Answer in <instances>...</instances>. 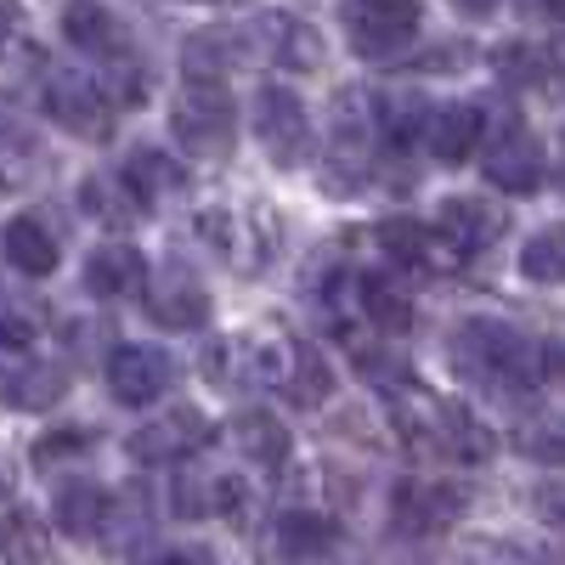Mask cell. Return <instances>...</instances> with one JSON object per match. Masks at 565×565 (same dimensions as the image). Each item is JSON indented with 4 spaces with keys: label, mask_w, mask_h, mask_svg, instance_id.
<instances>
[{
    "label": "cell",
    "mask_w": 565,
    "mask_h": 565,
    "mask_svg": "<svg viewBox=\"0 0 565 565\" xmlns=\"http://www.w3.org/2000/svg\"><path fill=\"white\" fill-rule=\"evenodd\" d=\"M487 181L498 186V193H514V199H526L543 186V148L526 136V130H503L492 148H487Z\"/></svg>",
    "instance_id": "ba28073f"
},
{
    "label": "cell",
    "mask_w": 565,
    "mask_h": 565,
    "mask_svg": "<svg viewBox=\"0 0 565 565\" xmlns=\"http://www.w3.org/2000/svg\"><path fill=\"white\" fill-rule=\"evenodd\" d=\"M458 367H469L476 380H498L509 391H532L543 380V345H532L521 328L476 317L458 334Z\"/></svg>",
    "instance_id": "6da1fadb"
},
{
    "label": "cell",
    "mask_w": 565,
    "mask_h": 565,
    "mask_svg": "<svg viewBox=\"0 0 565 565\" xmlns=\"http://www.w3.org/2000/svg\"><path fill=\"white\" fill-rule=\"evenodd\" d=\"M63 391H68V380L57 367L23 362L18 351L0 345V402H12V407H52Z\"/></svg>",
    "instance_id": "8fae6325"
},
{
    "label": "cell",
    "mask_w": 565,
    "mask_h": 565,
    "mask_svg": "<svg viewBox=\"0 0 565 565\" xmlns=\"http://www.w3.org/2000/svg\"><path fill=\"white\" fill-rule=\"evenodd\" d=\"M52 514H57V526L68 537H90V532H103V521H108V492L97 481H68V487H57Z\"/></svg>",
    "instance_id": "44dd1931"
},
{
    "label": "cell",
    "mask_w": 565,
    "mask_h": 565,
    "mask_svg": "<svg viewBox=\"0 0 565 565\" xmlns=\"http://www.w3.org/2000/svg\"><path fill=\"white\" fill-rule=\"evenodd\" d=\"M0 249H7V260L23 271V277H52L57 271V238H52V226H45L40 215H18L7 221V232H0Z\"/></svg>",
    "instance_id": "4fadbf2b"
},
{
    "label": "cell",
    "mask_w": 565,
    "mask_h": 565,
    "mask_svg": "<svg viewBox=\"0 0 565 565\" xmlns=\"http://www.w3.org/2000/svg\"><path fill=\"white\" fill-rule=\"evenodd\" d=\"M210 436H215V430H210L204 413L175 407V413H164V418H148V424L130 436V458H141V463H175V458H186L193 447H204Z\"/></svg>",
    "instance_id": "52a82bcc"
},
{
    "label": "cell",
    "mask_w": 565,
    "mask_h": 565,
    "mask_svg": "<svg viewBox=\"0 0 565 565\" xmlns=\"http://www.w3.org/2000/svg\"><path fill=\"white\" fill-rule=\"evenodd\" d=\"M430 436H436L441 452H452V458H463V463H481V458L492 452V436H487L469 413H452V407H436Z\"/></svg>",
    "instance_id": "d4e9b609"
},
{
    "label": "cell",
    "mask_w": 565,
    "mask_h": 565,
    "mask_svg": "<svg viewBox=\"0 0 565 565\" xmlns=\"http://www.w3.org/2000/svg\"><path fill=\"white\" fill-rule=\"evenodd\" d=\"M498 7V0H458V12H469V18H487Z\"/></svg>",
    "instance_id": "74e56055"
},
{
    "label": "cell",
    "mask_w": 565,
    "mask_h": 565,
    "mask_svg": "<svg viewBox=\"0 0 565 565\" xmlns=\"http://www.w3.org/2000/svg\"><path fill=\"white\" fill-rule=\"evenodd\" d=\"M85 447V436H45L40 447H34V458L45 463V458H63V452H79Z\"/></svg>",
    "instance_id": "836d02e7"
},
{
    "label": "cell",
    "mask_w": 565,
    "mask_h": 565,
    "mask_svg": "<svg viewBox=\"0 0 565 565\" xmlns=\"http://www.w3.org/2000/svg\"><path fill=\"white\" fill-rule=\"evenodd\" d=\"M543 380L565 385V340H548V345H543Z\"/></svg>",
    "instance_id": "e575fe53"
},
{
    "label": "cell",
    "mask_w": 565,
    "mask_h": 565,
    "mask_svg": "<svg viewBox=\"0 0 565 565\" xmlns=\"http://www.w3.org/2000/svg\"><path fill=\"white\" fill-rule=\"evenodd\" d=\"M148 317L159 322V328H199L204 317H210V295L199 289L193 277H159L153 289H148Z\"/></svg>",
    "instance_id": "9a60e30c"
},
{
    "label": "cell",
    "mask_w": 565,
    "mask_h": 565,
    "mask_svg": "<svg viewBox=\"0 0 565 565\" xmlns=\"http://www.w3.org/2000/svg\"><path fill=\"white\" fill-rule=\"evenodd\" d=\"M356 295H362V311L373 322V334H407V328H413V295L402 289L396 277L367 271Z\"/></svg>",
    "instance_id": "d6986e66"
},
{
    "label": "cell",
    "mask_w": 565,
    "mask_h": 565,
    "mask_svg": "<svg viewBox=\"0 0 565 565\" xmlns=\"http://www.w3.org/2000/svg\"><path fill=\"white\" fill-rule=\"evenodd\" d=\"M18 136V125H12V108L7 103H0V148H7V141Z\"/></svg>",
    "instance_id": "f35d334b"
},
{
    "label": "cell",
    "mask_w": 565,
    "mask_h": 565,
    "mask_svg": "<svg viewBox=\"0 0 565 565\" xmlns=\"http://www.w3.org/2000/svg\"><path fill=\"white\" fill-rule=\"evenodd\" d=\"M282 380H289L295 402H306V407L328 396V367H322V356L311 345H295V373H282Z\"/></svg>",
    "instance_id": "f1b7e54d"
},
{
    "label": "cell",
    "mask_w": 565,
    "mask_h": 565,
    "mask_svg": "<svg viewBox=\"0 0 565 565\" xmlns=\"http://www.w3.org/2000/svg\"><path fill=\"white\" fill-rule=\"evenodd\" d=\"M356 367H362V380H396V373H402V362L396 356H385L380 345H356Z\"/></svg>",
    "instance_id": "1f68e13d"
},
{
    "label": "cell",
    "mask_w": 565,
    "mask_h": 565,
    "mask_svg": "<svg viewBox=\"0 0 565 565\" xmlns=\"http://www.w3.org/2000/svg\"><path fill=\"white\" fill-rule=\"evenodd\" d=\"M380 249L391 260H402V266H424V260H430V249H436V232L407 221V215H391V221H380Z\"/></svg>",
    "instance_id": "484cf974"
},
{
    "label": "cell",
    "mask_w": 565,
    "mask_h": 565,
    "mask_svg": "<svg viewBox=\"0 0 565 565\" xmlns=\"http://www.w3.org/2000/svg\"><path fill=\"white\" fill-rule=\"evenodd\" d=\"M153 565H215V554H210V548H170V554H159Z\"/></svg>",
    "instance_id": "8d00e7d4"
},
{
    "label": "cell",
    "mask_w": 565,
    "mask_h": 565,
    "mask_svg": "<svg viewBox=\"0 0 565 565\" xmlns=\"http://www.w3.org/2000/svg\"><path fill=\"white\" fill-rule=\"evenodd\" d=\"M40 97H45V114H52L63 130H74V136H108V90L90 74H74V68L45 74Z\"/></svg>",
    "instance_id": "5b68a950"
},
{
    "label": "cell",
    "mask_w": 565,
    "mask_h": 565,
    "mask_svg": "<svg viewBox=\"0 0 565 565\" xmlns=\"http://www.w3.org/2000/svg\"><path fill=\"white\" fill-rule=\"evenodd\" d=\"M232 436H238V452L260 469H277L282 458H289V424H282L277 413L255 407V413H238V424H232Z\"/></svg>",
    "instance_id": "ac0fdd59"
},
{
    "label": "cell",
    "mask_w": 565,
    "mask_h": 565,
    "mask_svg": "<svg viewBox=\"0 0 565 565\" xmlns=\"http://www.w3.org/2000/svg\"><path fill=\"white\" fill-rule=\"evenodd\" d=\"M79 204L103 226H130L141 215V199L130 193V181H114V175H85L79 181Z\"/></svg>",
    "instance_id": "603a6c76"
},
{
    "label": "cell",
    "mask_w": 565,
    "mask_h": 565,
    "mask_svg": "<svg viewBox=\"0 0 565 565\" xmlns=\"http://www.w3.org/2000/svg\"><path fill=\"white\" fill-rule=\"evenodd\" d=\"M170 130L186 153H199V159H221L232 148V130H238V114H232V97L221 85H204L193 79L181 90V103L170 108Z\"/></svg>",
    "instance_id": "7a4b0ae2"
},
{
    "label": "cell",
    "mask_w": 565,
    "mask_h": 565,
    "mask_svg": "<svg viewBox=\"0 0 565 565\" xmlns=\"http://www.w3.org/2000/svg\"><path fill=\"white\" fill-rule=\"evenodd\" d=\"M548 18H565V0H548Z\"/></svg>",
    "instance_id": "ab89813d"
},
{
    "label": "cell",
    "mask_w": 565,
    "mask_h": 565,
    "mask_svg": "<svg viewBox=\"0 0 565 565\" xmlns=\"http://www.w3.org/2000/svg\"><path fill=\"white\" fill-rule=\"evenodd\" d=\"M249 40L260 45L271 63H282V68H317V63H322V40H317V29L300 23V18H289V12H266V18H255Z\"/></svg>",
    "instance_id": "9c48e42d"
},
{
    "label": "cell",
    "mask_w": 565,
    "mask_h": 565,
    "mask_svg": "<svg viewBox=\"0 0 565 565\" xmlns=\"http://www.w3.org/2000/svg\"><path fill=\"white\" fill-rule=\"evenodd\" d=\"M498 226H503V215L481 199H447L441 204V238H452L458 249H487L498 238Z\"/></svg>",
    "instance_id": "ffe728a7"
},
{
    "label": "cell",
    "mask_w": 565,
    "mask_h": 565,
    "mask_svg": "<svg viewBox=\"0 0 565 565\" xmlns=\"http://www.w3.org/2000/svg\"><path fill=\"white\" fill-rule=\"evenodd\" d=\"M18 23H23V7H18V0H0V52H7V45H12Z\"/></svg>",
    "instance_id": "d590c367"
},
{
    "label": "cell",
    "mask_w": 565,
    "mask_h": 565,
    "mask_svg": "<svg viewBox=\"0 0 565 565\" xmlns=\"http://www.w3.org/2000/svg\"><path fill=\"white\" fill-rule=\"evenodd\" d=\"M181 63H186V79H204L215 85L226 68H238L244 63V34H232V29H204L181 45Z\"/></svg>",
    "instance_id": "e0dca14e"
},
{
    "label": "cell",
    "mask_w": 565,
    "mask_h": 565,
    "mask_svg": "<svg viewBox=\"0 0 565 565\" xmlns=\"http://www.w3.org/2000/svg\"><path fill=\"white\" fill-rule=\"evenodd\" d=\"M537 509H543V521H559L565 526V481L559 487H537Z\"/></svg>",
    "instance_id": "d6a6232c"
},
{
    "label": "cell",
    "mask_w": 565,
    "mask_h": 565,
    "mask_svg": "<svg viewBox=\"0 0 565 565\" xmlns=\"http://www.w3.org/2000/svg\"><path fill=\"white\" fill-rule=\"evenodd\" d=\"M345 34L362 57H396L418 34V0H351Z\"/></svg>",
    "instance_id": "3957f363"
},
{
    "label": "cell",
    "mask_w": 565,
    "mask_h": 565,
    "mask_svg": "<svg viewBox=\"0 0 565 565\" xmlns=\"http://www.w3.org/2000/svg\"><path fill=\"white\" fill-rule=\"evenodd\" d=\"M63 34H68V45H79L90 57H119V45H125V34L103 0H74L63 12Z\"/></svg>",
    "instance_id": "2e32d148"
},
{
    "label": "cell",
    "mask_w": 565,
    "mask_h": 565,
    "mask_svg": "<svg viewBox=\"0 0 565 565\" xmlns=\"http://www.w3.org/2000/svg\"><path fill=\"white\" fill-rule=\"evenodd\" d=\"M125 181H130V193L148 204V199H159V193H175V186L186 181V170H181L164 148H136V153L125 159Z\"/></svg>",
    "instance_id": "cb8c5ba5"
},
{
    "label": "cell",
    "mask_w": 565,
    "mask_h": 565,
    "mask_svg": "<svg viewBox=\"0 0 565 565\" xmlns=\"http://www.w3.org/2000/svg\"><path fill=\"white\" fill-rule=\"evenodd\" d=\"M430 114L436 108H424L418 97H385L380 103V130L396 141V148H413V141L430 130Z\"/></svg>",
    "instance_id": "4316f807"
},
{
    "label": "cell",
    "mask_w": 565,
    "mask_h": 565,
    "mask_svg": "<svg viewBox=\"0 0 565 565\" xmlns=\"http://www.w3.org/2000/svg\"><path fill=\"white\" fill-rule=\"evenodd\" d=\"M521 271H526L532 282H554V277H565V226H543L537 238H526V249H521Z\"/></svg>",
    "instance_id": "83f0119b"
},
{
    "label": "cell",
    "mask_w": 565,
    "mask_h": 565,
    "mask_svg": "<svg viewBox=\"0 0 565 565\" xmlns=\"http://www.w3.org/2000/svg\"><path fill=\"white\" fill-rule=\"evenodd\" d=\"M424 148H430L441 164H463L481 148V108L476 103H447L430 114V130H424Z\"/></svg>",
    "instance_id": "7c38bea8"
},
{
    "label": "cell",
    "mask_w": 565,
    "mask_h": 565,
    "mask_svg": "<svg viewBox=\"0 0 565 565\" xmlns=\"http://www.w3.org/2000/svg\"><path fill=\"white\" fill-rule=\"evenodd\" d=\"M458 514V492L436 481H402L396 487V526L402 532H441Z\"/></svg>",
    "instance_id": "5bb4252c"
},
{
    "label": "cell",
    "mask_w": 565,
    "mask_h": 565,
    "mask_svg": "<svg viewBox=\"0 0 565 565\" xmlns=\"http://www.w3.org/2000/svg\"><path fill=\"white\" fill-rule=\"evenodd\" d=\"M141 282H148V260H141L136 244H103V249H90L85 289L97 295V300H125V295L141 289Z\"/></svg>",
    "instance_id": "30bf717a"
},
{
    "label": "cell",
    "mask_w": 565,
    "mask_h": 565,
    "mask_svg": "<svg viewBox=\"0 0 565 565\" xmlns=\"http://www.w3.org/2000/svg\"><path fill=\"white\" fill-rule=\"evenodd\" d=\"M255 136H260V148H266L277 164H300L306 148H311L306 103L295 97V90H282V85H266L260 97H255Z\"/></svg>",
    "instance_id": "277c9868"
},
{
    "label": "cell",
    "mask_w": 565,
    "mask_h": 565,
    "mask_svg": "<svg viewBox=\"0 0 565 565\" xmlns=\"http://www.w3.org/2000/svg\"><path fill=\"white\" fill-rule=\"evenodd\" d=\"M34 334H40V317H34L29 306H0V345L23 351Z\"/></svg>",
    "instance_id": "4dcf8cb0"
},
{
    "label": "cell",
    "mask_w": 565,
    "mask_h": 565,
    "mask_svg": "<svg viewBox=\"0 0 565 565\" xmlns=\"http://www.w3.org/2000/svg\"><path fill=\"white\" fill-rule=\"evenodd\" d=\"M170 380H175V362H170V351H159V345H119V351L108 356V391H114V402H125V407L159 402V396L170 391Z\"/></svg>",
    "instance_id": "8992f818"
},
{
    "label": "cell",
    "mask_w": 565,
    "mask_h": 565,
    "mask_svg": "<svg viewBox=\"0 0 565 565\" xmlns=\"http://www.w3.org/2000/svg\"><path fill=\"white\" fill-rule=\"evenodd\" d=\"M334 521L328 514H317V509H289L277 521V548L289 554V559H317V554H328L334 548Z\"/></svg>",
    "instance_id": "7402d4cb"
},
{
    "label": "cell",
    "mask_w": 565,
    "mask_h": 565,
    "mask_svg": "<svg viewBox=\"0 0 565 565\" xmlns=\"http://www.w3.org/2000/svg\"><path fill=\"white\" fill-rule=\"evenodd\" d=\"M492 68H498L503 79H514V85H526V79H543V74H548V63H543V57L532 52L526 40H514V45H498Z\"/></svg>",
    "instance_id": "f546056e"
}]
</instances>
